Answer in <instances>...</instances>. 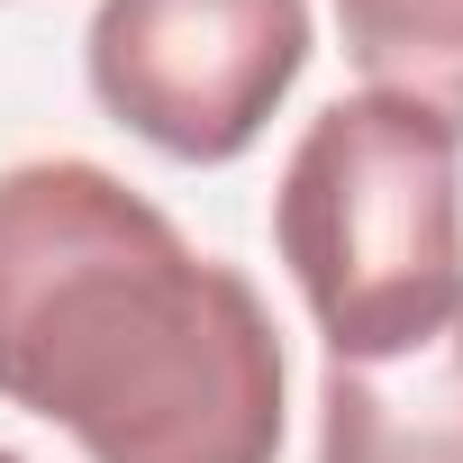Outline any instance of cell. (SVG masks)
<instances>
[{
    "mask_svg": "<svg viewBox=\"0 0 463 463\" xmlns=\"http://www.w3.org/2000/svg\"><path fill=\"white\" fill-rule=\"evenodd\" d=\"M0 463H28V454H10V445H0Z\"/></svg>",
    "mask_w": 463,
    "mask_h": 463,
    "instance_id": "6",
    "label": "cell"
},
{
    "mask_svg": "<svg viewBox=\"0 0 463 463\" xmlns=\"http://www.w3.org/2000/svg\"><path fill=\"white\" fill-rule=\"evenodd\" d=\"M273 255L327 364H382L463 318V137L391 91L327 100L282 182Z\"/></svg>",
    "mask_w": 463,
    "mask_h": 463,
    "instance_id": "2",
    "label": "cell"
},
{
    "mask_svg": "<svg viewBox=\"0 0 463 463\" xmlns=\"http://www.w3.org/2000/svg\"><path fill=\"white\" fill-rule=\"evenodd\" d=\"M364 91L418 100L463 137V0H327Z\"/></svg>",
    "mask_w": 463,
    "mask_h": 463,
    "instance_id": "5",
    "label": "cell"
},
{
    "mask_svg": "<svg viewBox=\"0 0 463 463\" xmlns=\"http://www.w3.org/2000/svg\"><path fill=\"white\" fill-rule=\"evenodd\" d=\"M309 55V0H100L82 28L91 100L173 164L255 155Z\"/></svg>",
    "mask_w": 463,
    "mask_h": 463,
    "instance_id": "3",
    "label": "cell"
},
{
    "mask_svg": "<svg viewBox=\"0 0 463 463\" xmlns=\"http://www.w3.org/2000/svg\"><path fill=\"white\" fill-rule=\"evenodd\" d=\"M318 463H463V318L409 354L327 364Z\"/></svg>",
    "mask_w": 463,
    "mask_h": 463,
    "instance_id": "4",
    "label": "cell"
},
{
    "mask_svg": "<svg viewBox=\"0 0 463 463\" xmlns=\"http://www.w3.org/2000/svg\"><path fill=\"white\" fill-rule=\"evenodd\" d=\"M0 400L82 463H282L291 436L264 291L91 155L0 164Z\"/></svg>",
    "mask_w": 463,
    "mask_h": 463,
    "instance_id": "1",
    "label": "cell"
}]
</instances>
